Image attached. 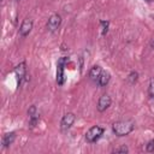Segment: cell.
<instances>
[{
  "instance_id": "obj_14",
  "label": "cell",
  "mask_w": 154,
  "mask_h": 154,
  "mask_svg": "<svg viewBox=\"0 0 154 154\" xmlns=\"http://www.w3.org/2000/svg\"><path fill=\"white\" fill-rule=\"evenodd\" d=\"M148 93L150 97H154V77L150 79L149 82V87H148Z\"/></svg>"
},
{
  "instance_id": "obj_3",
  "label": "cell",
  "mask_w": 154,
  "mask_h": 154,
  "mask_svg": "<svg viewBox=\"0 0 154 154\" xmlns=\"http://www.w3.org/2000/svg\"><path fill=\"white\" fill-rule=\"evenodd\" d=\"M67 59L65 57L60 58L58 60V64H57V83L59 85H63L64 82H65V75H64V69H65V64H66Z\"/></svg>"
},
{
  "instance_id": "obj_6",
  "label": "cell",
  "mask_w": 154,
  "mask_h": 154,
  "mask_svg": "<svg viewBox=\"0 0 154 154\" xmlns=\"http://www.w3.org/2000/svg\"><path fill=\"white\" fill-rule=\"evenodd\" d=\"M14 73H16V77H17V83H18V87L22 84L23 79L25 78V75H26V67H25V63L22 61L19 63L16 67H14Z\"/></svg>"
},
{
  "instance_id": "obj_8",
  "label": "cell",
  "mask_w": 154,
  "mask_h": 154,
  "mask_svg": "<svg viewBox=\"0 0 154 154\" xmlns=\"http://www.w3.org/2000/svg\"><path fill=\"white\" fill-rule=\"evenodd\" d=\"M28 114H29V125H30V128H35L40 122V114L37 113V109L34 105L28 109Z\"/></svg>"
},
{
  "instance_id": "obj_7",
  "label": "cell",
  "mask_w": 154,
  "mask_h": 154,
  "mask_svg": "<svg viewBox=\"0 0 154 154\" xmlns=\"http://www.w3.org/2000/svg\"><path fill=\"white\" fill-rule=\"evenodd\" d=\"M31 29H32V19H31V18H25V19L22 22V24H20L19 35H20L22 37H25V36H28V35L30 34Z\"/></svg>"
},
{
  "instance_id": "obj_12",
  "label": "cell",
  "mask_w": 154,
  "mask_h": 154,
  "mask_svg": "<svg viewBox=\"0 0 154 154\" xmlns=\"http://www.w3.org/2000/svg\"><path fill=\"white\" fill-rule=\"evenodd\" d=\"M101 71H102V69H101L99 65H94V66L89 70V78H90L91 81H96V79H99Z\"/></svg>"
},
{
  "instance_id": "obj_16",
  "label": "cell",
  "mask_w": 154,
  "mask_h": 154,
  "mask_svg": "<svg viewBox=\"0 0 154 154\" xmlns=\"http://www.w3.org/2000/svg\"><path fill=\"white\" fill-rule=\"evenodd\" d=\"M129 152V148L124 144V146H122V147H118V148H116L114 150H113V153H128Z\"/></svg>"
},
{
  "instance_id": "obj_13",
  "label": "cell",
  "mask_w": 154,
  "mask_h": 154,
  "mask_svg": "<svg viewBox=\"0 0 154 154\" xmlns=\"http://www.w3.org/2000/svg\"><path fill=\"white\" fill-rule=\"evenodd\" d=\"M137 78H138V73H137L136 71H132V72L128 76V82H129L130 84H134V83L137 81Z\"/></svg>"
},
{
  "instance_id": "obj_4",
  "label": "cell",
  "mask_w": 154,
  "mask_h": 154,
  "mask_svg": "<svg viewBox=\"0 0 154 154\" xmlns=\"http://www.w3.org/2000/svg\"><path fill=\"white\" fill-rule=\"evenodd\" d=\"M75 120H76V116H75L73 113L67 112L66 114H64L63 118H61V122H60V128H61V130H63V131L69 130V129L73 125Z\"/></svg>"
},
{
  "instance_id": "obj_9",
  "label": "cell",
  "mask_w": 154,
  "mask_h": 154,
  "mask_svg": "<svg viewBox=\"0 0 154 154\" xmlns=\"http://www.w3.org/2000/svg\"><path fill=\"white\" fill-rule=\"evenodd\" d=\"M111 102H112V100H111V96H109V95L105 94V95L100 96V99H99V101H97V111H99V112L106 111V109L111 106Z\"/></svg>"
},
{
  "instance_id": "obj_10",
  "label": "cell",
  "mask_w": 154,
  "mask_h": 154,
  "mask_svg": "<svg viewBox=\"0 0 154 154\" xmlns=\"http://www.w3.org/2000/svg\"><path fill=\"white\" fill-rule=\"evenodd\" d=\"M14 138H16V132L12 131V132H7V134H5V135L2 136V140H1V144H2V147H4V148L10 147V146L13 143Z\"/></svg>"
},
{
  "instance_id": "obj_2",
  "label": "cell",
  "mask_w": 154,
  "mask_h": 154,
  "mask_svg": "<svg viewBox=\"0 0 154 154\" xmlns=\"http://www.w3.org/2000/svg\"><path fill=\"white\" fill-rule=\"evenodd\" d=\"M103 135V128L99 126V125H95V126H91L87 134H85V141L89 142V143H94L96 142L101 136Z\"/></svg>"
},
{
  "instance_id": "obj_1",
  "label": "cell",
  "mask_w": 154,
  "mask_h": 154,
  "mask_svg": "<svg viewBox=\"0 0 154 154\" xmlns=\"http://www.w3.org/2000/svg\"><path fill=\"white\" fill-rule=\"evenodd\" d=\"M134 129H135V123L132 120H118L112 125V131L117 136H126Z\"/></svg>"
},
{
  "instance_id": "obj_15",
  "label": "cell",
  "mask_w": 154,
  "mask_h": 154,
  "mask_svg": "<svg viewBox=\"0 0 154 154\" xmlns=\"http://www.w3.org/2000/svg\"><path fill=\"white\" fill-rule=\"evenodd\" d=\"M100 24L102 25V35H106V32H107V30H108V25H109V23H108L107 20H101Z\"/></svg>"
},
{
  "instance_id": "obj_5",
  "label": "cell",
  "mask_w": 154,
  "mask_h": 154,
  "mask_svg": "<svg viewBox=\"0 0 154 154\" xmlns=\"http://www.w3.org/2000/svg\"><path fill=\"white\" fill-rule=\"evenodd\" d=\"M60 23H61V17H60L58 13H54V14H52V16L48 18V22H47V29H48L49 31L54 32V31L59 28Z\"/></svg>"
},
{
  "instance_id": "obj_17",
  "label": "cell",
  "mask_w": 154,
  "mask_h": 154,
  "mask_svg": "<svg viewBox=\"0 0 154 154\" xmlns=\"http://www.w3.org/2000/svg\"><path fill=\"white\" fill-rule=\"evenodd\" d=\"M146 150H147V152H154V140H152V141H149V142L147 143Z\"/></svg>"
},
{
  "instance_id": "obj_18",
  "label": "cell",
  "mask_w": 154,
  "mask_h": 154,
  "mask_svg": "<svg viewBox=\"0 0 154 154\" xmlns=\"http://www.w3.org/2000/svg\"><path fill=\"white\" fill-rule=\"evenodd\" d=\"M152 47L154 48V40H153V42H152Z\"/></svg>"
},
{
  "instance_id": "obj_11",
  "label": "cell",
  "mask_w": 154,
  "mask_h": 154,
  "mask_svg": "<svg viewBox=\"0 0 154 154\" xmlns=\"http://www.w3.org/2000/svg\"><path fill=\"white\" fill-rule=\"evenodd\" d=\"M109 79H111V75H109V72L108 71H101V73H100V77H99V79H97V83H99V85L100 87H105V85H107L108 84V82H109Z\"/></svg>"
}]
</instances>
